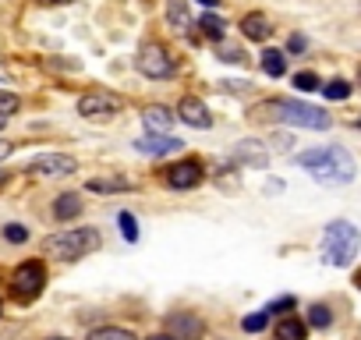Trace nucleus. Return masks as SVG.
<instances>
[{
    "instance_id": "22",
    "label": "nucleus",
    "mask_w": 361,
    "mask_h": 340,
    "mask_svg": "<svg viewBox=\"0 0 361 340\" xmlns=\"http://www.w3.org/2000/svg\"><path fill=\"white\" fill-rule=\"evenodd\" d=\"M294 85H298V92H315V89H322V82H319L315 71H298V75H294Z\"/></svg>"
},
{
    "instance_id": "34",
    "label": "nucleus",
    "mask_w": 361,
    "mask_h": 340,
    "mask_svg": "<svg viewBox=\"0 0 361 340\" xmlns=\"http://www.w3.org/2000/svg\"><path fill=\"white\" fill-rule=\"evenodd\" d=\"M149 340H177V336H170V333H159V336H149Z\"/></svg>"
},
{
    "instance_id": "38",
    "label": "nucleus",
    "mask_w": 361,
    "mask_h": 340,
    "mask_svg": "<svg viewBox=\"0 0 361 340\" xmlns=\"http://www.w3.org/2000/svg\"><path fill=\"white\" fill-rule=\"evenodd\" d=\"M4 124H8V117H4V114H0V128H4Z\"/></svg>"
},
{
    "instance_id": "27",
    "label": "nucleus",
    "mask_w": 361,
    "mask_h": 340,
    "mask_svg": "<svg viewBox=\"0 0 361 340\" xmlns=\"http://www.w3.org/2000/svg\"><path fill=\"white\" fill-rule=\"evenodd\" d=\"M4 238H8L11 245H22V241H29V231H25L22 224H8V227H4Z\"/></svg>"
},
{
    "instance_id": "24",
    "label": "nucleus",
    "mask_w": 361,
    "mask_h": 340,
    "mask_svg": "<svg viewBox=\"0 0 361 340\" xmlns=\"http://www.w3.org/2000/svg\"><path fill=\"white\" fill-rule=\"evenodd\" d=\"M322 92H326V99H347V96H350V85H347L343 78H333V82L322 85Z\"/></svg>"
},
{
    "instance_id": "28",
    "label": "nucleus",
    "mask_w": 361,
    "mask_h": 340,
    "mask_svg": "<svg viewBox=\"0 0 361 340\" xmlns=\"http://www.w3.org/2000/svg\"><path fill=\"white\" fill-rule=\"evenodd\" d=\"M15 110H18V96H15V92H0V114L11 117Z\"/></svg>"
},
{
    "instance_id": "37",
    "label": "nucleus",
    "mask_w": 361,
    "mask_h": 340,
    "mask_svg": "<svg viewBox=\"0 0 361 340\" xmlns=\"http://www.w3.org/2000/svg\"><path fill=\"white\" fill-rule=\"evenodd\" d=\"M4 181H8V174H0V188H4Z\"/></svg>"
},
{
    "instance_id": "23",
    "label": "nucleus",
    "mask_w": 361,
    "mask_h": 340,
    "mask_svg": "<svg viewBox=\"0 0 361 340\" xmlns=\"http://www.w3.org/2000/svg\"><path fill=\"white\" fill-rule=\"evenodd\" d=\"M308 322H312L315 329H326V326L333 322V312H329L326 305H312V308H308Z\"/></svg>"
},
{
    "instance_id": "18",
    "label": "nucleus",
    "mask_w": 361,
    "mask_h": 340,
    "mask_svg": "<svg viewBox=\"0 0 361 340\" xmlns=\"http://www.w3.org/2000/svg\"><path fill=\"white\" fill-rule=\"evenodd\" d=\"M262 71H266L269 78H280V75L287 71V57H283V50H266V54H262Z\"/></svg>"
},
{
    "instance_id": "25",
    "label": "nucleus",
    "mask_w": 361,
    "mask_h": 340,
    "mask_svg": "<svg viewBox=\"0 0 361 340\" xmlns=\"http://www.w3.org/2000/svg\"><path fill=\"white\" fill-rule=\"evenodd\" d=\"M266 322H269V312L262 308V312H255V315H245V319H241V329L259 333V329H266Z\"/></svg>"
},
{
    "instance_id": "31",
    "label": "nucleus",
    "mask_w": 361,
    "mask_h": 340,
    "mask_svg": "<svg viewBox=\"0 0 361 340\" xmlns=\"http://www.w3.org/2000/svg\"><path fill=\"white\" fill-rule=\"evenodd\" d=\"M290 50L301 54V50H305V36H290Z\"/></svg>"
},
{
    "instance_id": "14",
    "label": "nucleus",
    "mask_w": 361,
    "mask_h": 340,
    "mask_svg": "<svg viewBox=\"0 0 361 340\" xmlns=\"http://www.w3.org/2000/svg\"><path fill=\"white\" fill-rule=\"evenodd\" d=\"M241 32H245L248 40H255V43H266V40L273 36V25H269L266 15H245V18H241Z\"/></svg>"
},
{
    "instance_id": "19",
    "label": "nucleus",
    "mask_w": 361,
    "mask_h": 340,
    "mask_svg": "<svg viewBox=\"0 0 361 340\" xmlns=\"http://www.w3.org/2000/svg\"><path fill=\"white\" fill-rule=\"evenodd\" d=\"M131 188V181H124V178H92L89 181V192H128Z\"/></svg>"
},
{
    "instance_id": "30",
    "label": "nucleus",
    "mask_w": 361,
    "mask_h": 340,
    "mask_svg": "<svg viewBox=\"0 0 361 340\" xmlns=\"http://www.w3.org/2000/svg\"><path fill=\"white\" fill-rule=\"evenodd\" d=\"M294 305V298H280V301H273V305H266V312L273 315V312H283V308H290Z\"/></svg>"
},
{
    "instance_id": "8",
    "label": "nucleus",
    "mask_w": 361,
    "mask_h": 340,
    "mask_svg": "<svg viewBox=\"0 0 361 340\" xmlns=\"http://www.w3.org/2000/svg\"><path fill=\"white\" fill-rule=\"evenodd\" d=\"M202 178H206V170H202L199 159H180V163H173L166 174H163V181L170 188H177V192H188V188L202 185Z\"/></svg>"
},
{
    "instance_id": "40",
    "label": "nucleus",
    "mask_w": 361,
    "mask_h": 340,
    "mask_svg": "<svg viewBox=\"0 0 361 340\" xmlns=\"http://www.w3.org/2000/svg\"><path fill=\"white\" fill-rule=\"evenodd\" d=\"M0 315H4V305H0Z\"/></svg>"
},
{
    "instance_id": "41",
    "label": "nucleus",
    "mask_w": 361,
    "mask_h": 340,
    "mask_svg": "<svg viewBox=\"0 0 361 340\" xmlns=\"http://www.w3.org/2000/svg\"><path fill=\"white\" fill-rule=\"evenodd\" d=\"M357 82H361V71H357Z\"/></svg>"
},
{
    "instance_id": "16",
    "label": "nucleus",
    "mask_w": 361,
    "mask_h": 340,
    "mask_svg": "<svg viewBox=\"0 0 361 340\" xmlns=\"http://www.w3.org/2000/svg\"><path fill=\"white\" fill-rule=\"evenodd\" d=\"M305 336H308V326H305L301 319L283 315V319L276 322V340H305Z\"/></svg>"
},
{
    "instance_id": "36",
    "label": "nucleus",
    "mask_w": 361,
    "mask_h": 340,
    "mask_svg": "<svg viewBox=\"0 0 361 340\" xmlns=\"http://www.w3.org/2000/svg\"><path fill=\"white\" fill-rule=\"evenodd\" d=\"M354 284H357V287H361V269H357V277H354Z\"/></svg>"
},
{
    "instance_id": "39",
    "label": "nucleus",
    "mask_w": 361,
    "mask_h": 340,
    "mask_svg": "<svg viewBox=\"0 0 361 340\" xmlns=\"http://www.w3.org/2000/svg\"><path fill=\"white\" fill-rule=\"evenodd\" d=\"M50 340H68V336H50Z\"/></svg>"
},
{
    "instance_id": "6",
    "label": "nucleus",
    "mask_w": 361,
    "mask_h": 340,
    "mask_svg": "<svg viewBox=\"0 0 361 340\" xmlns=\"http://www.w3.org/2000/svg\"><path fill=\"white\" fill-rule=\"evenodd\" d=\"M124 110V99L117 92H103V89H92L78 99V114L85 121H106V117H117Z\"/></svg>"
},
{
    "instance_id": "7",
    "label": "nucleus",
    "mask_w": 361,
    "mask_h": 340,
    "mask_svg": "<svg viewBox=\"0 0 361 340\" xmlns=\"http://www.w3.org/2000/svg\"><path fill=\"white\" fill-rule=\"evenodd\" d=\"M138 71L145 78H170L177 71V64H173V57L163 43H145L138 50Z\"/></svg>"
},
{
    "instance_id": "11",
    "label": "nucleus",
    "mask_w": 361,
    "mask_h": 340,
    "mask_svg": "<svg viewBox=\"0 0 361 340\" xmlns=\"http://www.w3.org/2000/svg\"><path fill=\"white\" fill-rule=\"evenodd\" d=\"M166 329H170V336H177V340H199V336L206 333V322H202L199 315H192V312H173V315L166 319Z\"/></svg>"
},
{
    "instance_id": "29",
    "label": "nucleus",
    "mask_w": 361,
    "mask_h": 340,
    "mask_svg": "<svg viewBox=\"0 0 361 340\" xmlns=\"http://www.w3.org/2000/svg\"><path fill=\"white\" fill-rule=\"evenodd\" d=\"M117 220H121V231H124V238H128V241H135V238H138V227H135V217H131V213H121Z\"/></svg>"
},
{
    "instance_id": "20",
    "label": "nucleus",
    "mask_w": 361,
    "mask_h": 340,
    "mask_svg": "<svg viewBox=\"0 0 361 340\" xmlns=\"http://www.w3.org/2000/svg\"><path fill=\"white\" fill-rule=\"evenodd\" d=\"M89 340H138L131 329H121V326H99L89 333Z\"/></svg>"
},
{
    "instance_id": "4",
    "label": "nucleus",
    "mask_w": 361,
    "mask_h": 340,
    "mask_svg": "<svg viewBox=\"0 0 361 340\" xmlns=\"http://www.w3.org/2000/svg\"><path fill=\"white\" fill-rule=\"evenodd\" d=\"M96 248H99V231H92V227H71V231H61V234L43 241V252L61 259V262H75Z\"/></svg>"
},
{
    "instance_id": "33",
    "label": "nucleus",
    "mask_w": 361,
    "mask_h": 340,
    "mask_svg": "<svg viewBox=\"0 0 361 340\" xmlns=\"http://www.w3.org/2000/svg\"><path fill=\"white\" fill-rule=\"evenodd\" d=\"M202 8H220V0H199Z\"/></svg>"
},
{
    "instance_id": "26",
    "label": "nucleus",
    "mask_w": 361,
    "mask_h": 340,
    "mask_svg": "<svg viewBox=\"0 0 361 340\" xmlns=\"http://www.w3.org/2000/svg\"><path fill=\"white\" fill-rule=\"evenodd\" d=\"M216 57H220V61H227V64H241V61H245V54H241L238 47H231V43H220Z\"/></svg>"
},
{
    "instance_id": "12",
    "label": "nucleus",
    "mask_w": 361,
    "mask_h": 340,
    "mask_svg": "<svg viewBox=\"0 0 361 340\" xmlns=\"http://www.w3.org/2000/svg\"><path fill=\"white\" fill-rule=\"evenodd\" d=\"M180 145H185L180 138H173V135H156V131H149L145 138L135 142V149H138V152H149V156H166V152H177Z\"/></svg>"
},
{
    "instance_id": "21",
    "label": "nucleus",
    "mask_w": 361,
    "mask_h": 340,
    "mask_svg": "<svg viewBox=\"0 0 361 340\" xmlns=\"http://www.w3.org/2000/svg\"><path fill=\"white\" fill-rule=\"evenodd\" d=\"M199 29H202V36H209V40H224V32H227V25H224L216 15H202V18H199Z\"/></svg>"
},
{
    "instance_id": "35",
    "label": "nucleus",
    "mask_w": 361,
    "mask_h": 340,
    "mask_svg": "<svg viewBox=\"0 0 361 340\" xmlns=\"http://www.w3.org/2000/svg\"><path fill=\"white\" fill-rule=\"evenodd\" d=\"M39 4H71V0H39Z\"/></svg>"
},
{
    "instance_id": "32",
    "label": "nucleus",
    "mask_w": 361,
    "mask_h": 340,
    "mask_svg": "<svg viewBox=\"0 0 361 340\" xmlns=\"http://www.w3.org/2000/svg\"><path fill=\"white\" fill-rule=\"evenodd\" d=\"M15 152V142H0V159H8Z\"/></svg>"
},
{
    "instance_id": "9",
    "label": "nucleus",
    "mask_w": 361,
    "mask_h": 340,
    "mask_svg": "<svg viewBox=\"0 0 361 340\" xmlns=\"http://www.w3.org/2000/svg\"><path fill=\"white\" fill-rule=\"evenodd\" d=\"M25 170H29V174H43V178H50V174L64 178V174H75V170H78V159L68 156V152H43Z\"/></svg>"
},
{
    "instance_id": "10",
    "label": "nucleus",
    "mask_w": 361,
    "mask_h": 340,
    "mask_svg": "<svg viewBox=\"0 0 361 340\" xmlns=\"http://www.w3.org/2000/svg\"><path fill=\"white\" fill-rule=\"evenodd\" d=\"M177 121H185L188 128H199V131H206V128H213V117H209V110H206V103L202 99H195V96H185L177 103Z\"/></svg>"
},
{
    "instance_id": "13",
    "label": "nucleus",
    "mask_w": 361,
    "mask_h": 340,
    "mask_svg": "<svg viewBox=\"0 0 361 340\" xmlns=\"http://www.w3.org/2000/svg\"><path fill=\"white\" fill-rule=\"evenodd\" d=\"M173 121H177V114L166 110V107H156V103H152V107L142 110V124H145L149 131H156V135H170Z\"/></svg>"
},
{
    "instance_id": "17",
    "label": "nucleus",
    "mask_w": 361,
    "mask_h": 340,
    "mask_svg": "<svg viewBox=\"0 0 361 340\" xmlns=\"http://www.w3.org/2000/svg\"><path fill=\"white\" fill-rule=\"evenodd\" d=\"M166 22L177 32L188 29V4H185V0H170V4H166Z\"/></svg>"
},
{
    "instance_id": "3",
    "label": "nucleus",
    "mask_w": 361,
    "mask_h": 340,
    "mask_svg": "<svg viewBox=\"0 0 361 340\" xmlns=\"http://www.w3.org/2000/svg\"><path fill=\"white\" fill-rule=\"evenodd\" d=\"M357 248H361V234H357L354 224L333 220L326 227V234H322V259L329 266H350L354 255H357Z\"/></svg>"
},
{
    "instance_id": "15",
    "label": "nucleus",
    "mask_w": 361,
    "mask_h": 340,
    "mask_svg": "<svg viewBox=\"0 0 361 340\" xmlns=\"http://www.w3.org/2000/svg\"><path fill=\"white\" fill-rule=\"evenodd\" d=\"M82 213V195H75V192H64L57 202H54V217L57 220H75Z\"/></svg>"
},
{
    "instance_id": "2",
    "label": "nucleus",
    "mask_w": 361,
    "mask_h": 340,
    "mask_svg": "<svg viewBox=\"0 0 361 340\" xmlns=\"http://www.w3.org/2000/svg\"><path fill=\"white\" fill-rule=\"evenodd\" d=\"M255 117H269V121H283V124H298V128H312V131H322L329 128V114L312 107V103H298V99H266L252 110Z\"/></svg>"
},
{
    "instance_id": "1",
    "label": "nucleus",
    "mask_w": 361,
    "mask_h": 340,
    "mask_svg": "<svg viewBox=\"0 0 361 340\" xmlns=\"http://www.w3.org/2000/svg\"><path fill=\"white\" fill-rule=\"evenodd\" d=\"M298 166L308 170V174L315 181H322V185H347V181H354V159L340 145H322V149L298 152Z\"/></svg>"
},
{
    "instance_id": "5",
    "label": "nucleus",
    "mask_w": 361,
    "mask_h": 340,
    "mask_svg": "<svg viewBox=\"0 0 361 340\" xmlns=\"http://www.w3.org/2000/svg\"><path fill=\"white\" fill-rule=\"evenodd\" d=\"M43 287H47V269H43L39 259L22 262V266L11 273V294H15V301H22V305L36 301V298L43 294Z\"/></svg>"
}]
</instances>
